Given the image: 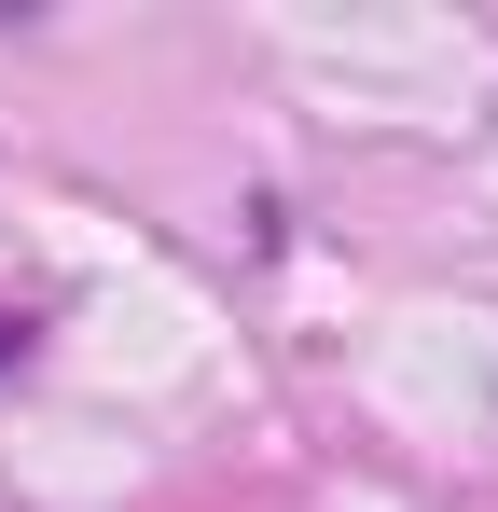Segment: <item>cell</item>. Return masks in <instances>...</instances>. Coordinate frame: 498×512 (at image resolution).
<instances>
[{"label": "cell", "mask_w": 498, "mask_h": 512, "mask_svg": "<svg viewBox=\"0 0 498 512\" xmlns=\"http://www.w3.org/2000/svg\"><path fill=\"white\" fill-rule=\"evenodd\" d=\"M0 360H14V333H0Z\"/></svg>", "instance_id": "obj_1"}]
</instances>
